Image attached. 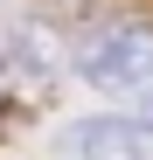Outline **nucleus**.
I'll return each mask as SVG.
<instances>
[{
    "instance_id": "2",
    "label": "nucleus",
    "mask_w": 153,
    "mask_h": 160,
    "mask_svg": "<svg viewBox=\"0 0 153 160\" xmlns=\"http://www.w3.org/2000/svg\"><path fill=\"white\" fill-rule=\"evenodd\" d=\"M146 132L132 118H76L56 132V160H146Z\"/></svg>"
},
{
    "instance_id": "1",
    "label": "nucleus",
    "mask_w": 153,
    "mask_h": 160,
    "mask_svg": "<svg viewBox=\"0 0 153 160\" xmlns=\"http://www.w3.org/2000/svg\"><path fill=\"white\" fill-rule=\"evenodd\" d=\"M76 77L111 98H132L153 84V28L146 21H111V28H97L84 42V56H76Z\"/></svg>"
},
{
    "instance_id": "3",
    "label": "nucleus",
    "mask_w": 153,
    "mask_h": 160,
    "mask_svg": "<svg viewBox=\"0 0 153 160\" xmlns=\"http://www.w3.org/2000/svg\"><path fill=\"white\" fill-rule=\"evenodd\" d=\"M132 125H139V132H146V139H153V98H146V104H139V112H132Z\"/></svg>"
}]
</instances>
